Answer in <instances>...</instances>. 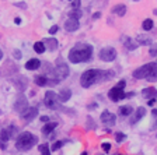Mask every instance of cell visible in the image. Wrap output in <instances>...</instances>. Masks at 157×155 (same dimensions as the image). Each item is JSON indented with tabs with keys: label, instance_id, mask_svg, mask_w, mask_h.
<instances>
[{
	"label": "cell",
	"instance_id": "603a6c76",
	"mask_svg": "<svg viewBox=\"0 0 157 155\" xmlns=\"http://www.w3.org/2000/svg\"><path fill=\"white\" fill-rule=\"evenodd\" d=\"M136 42H139V45H150L151 46V39L146 35H139L136 38Z\"/></svg>",
	"mask_w": 157,
	"mask_h": 155
},
{
	"label": "cell",
	"instance_id": "6da1fadb",
	"mask_svg": "<svg viewBox=\"0 0 157 155\" xmlns=\"http://www.w3.org/2000/svg\"><path fill=\"white\" fill-rule=\"evenodd\" d=\"M93 57V46L88 43H76L69 52V60L72 63H83Z\"/></svg>",
	"mask_w": 157,
	"mask_h": 155
},
{
	"label": "cell",
	"instance_id": "bcb514c9",
	"mask_svg": "<svg viewBox=\"0 0 157 155\" xmlns=\"http://www.w3.org/2000/svg\"><path fill=\"white\" fill-rule=\"evenodd\" d=\"M117 155H125V154H117Z\"/></svg>",
	"mask_w": 157,
	"mask_h": 155
},
{
	"label": "cell",
	"instance_id": "7c38bea8",
	"mask_svg": "<svg viewBox=\"0 0 157 155\" xmlns=\"http://www.w3.org/2000/svg\"><path fill=\"white\" fill-rule=\"evenodd\" d=\"M14 85H16L17 90L23 92V91H25L27 87H28V78L20 76V77H17L16 80H14Z\"/></svg>",
	"mask_w": 157,
	"mask_h": 155
},
{
	"label": "cell",
	"instance_id": "484cf974",
	"mask_svg": "<svg viewBox=\"0 0 157 155\" xmlns=\"http://www.w3.org/2000/svg\"><path fill=\"white\" fill-rule=\"evenodd\" d=\"M34 50H35L36 53H44V52H45V45H44L42 41L34 43Z\"/></svg>",
	"mask_w": 157,
	"mask_h": 155
},
{
	"label": "cell",
	"instance_id": "7bdbcfd3",
	"mask_svg": "<svg viewBox=\"0 0 157 155\" xmlns=\"http://www.w3.org/2000/svg\"><path fill=\"white\" fill-rule=\"evenodd\" d=\"M14 23H16V24H20V23H21V18H18V17H17V18L14 20Z\"/></svg>",
	"mask_w": 157,
	"mask_h": 155
},
{
	"label": "cell",
	"instance_id": "cb8c5ba5",
	"mask_svg": "<svg viewBox=\"0 0 157 155\" xmlns=\"http://www.w3.org/2000/svg\"><path fill=\"white\" fill-rule=\"evenodd\" d=\"M35 84L39 85V87L48 85V77H46V76H36L35 77Z\"/></svg>",
	"mask_w": 157,
	"mask_h": 155
},
{
	"label": "cell",
	"instance_id": "52a82bcc",
	"mask_svg": "<svg viewBox=\"0 0 157 155\" xmlns=\"http://www.w3.org/2000/svg\"><path fill=\"white\" fill-rule=\"evenodd\" d=\"M100 59L102 61H112L117 57V49L112 48V46H108V48H104L100 50Z\"/></svg>",
	"mask_w": 157,
	"mask_h": 155
},
{
	"label": "cell",
	"instance_id": "83f0119b",
	"mask_svg": "<svg viewBox=\"0 0 157 155\" xmlns=\"http://www.w3.org/2000/svg\"><path fill=\"white\" fill-rule=\"evenodd\" d=\"M39 152L42 155H51V149H49V146L46 142H44V144L39 146Z\"/></svg>",
	"mask_w": 157,
	"mask_h": 155
},
{
	"label": "cell",
	"instance_id": "5b68a950",
	"mask_svg": "<svg viewBox=\"0 0 157 155\" xmlns=\"http://www.w3.org/2000/svg\"><path fill=\"white\" fill-rule=\"evenodd\" d=\"M125 85H126V81L121 80L115 87H112L111 90L108 91V98H109L112 102H118L119 99H124L125 98Z\"/></svg>",
	"mask_w": 157,
	"mask_h": 155
},
{
	"label": "cell",
	"instance_id": "f1b7e54d",
	"mask_svg": "<svg viewBox=\"0 0 157 155\" xmlns=\"http://www.w3.org/2000/svg\"><path fill=\"white\" fill-rule=\"evenodd\" d=\"M80 17H82V11H80V10H72V11L69 13V18L80 20Z\"/></svg>",
	"mask_w": 157,
	"mask_h": 155
},
{
	"label": "cell",
	"instance_id": "8992f818",
	"mask_svg": "<svg viewBox=\"0 0 157 155\" xmlns=\"http://www.w3.org/2000/svg\"><path fill=\"white\" fill-rule=\"evenodd\" d=\"M58 102H59V97L56 95V92H53V91H46L45 98H44L45 106L49 108V109H56V108H58Z\"/></svg>",
	"mask_w": 157,
	"mask_h": 155
},
{
	"label": "cell",
	"instance_id": "f6af8a7d",
	"mask_svg": "<svg viewBox=\"0 0 157 155\" xmlns=\"http://www.w3.org/2000/svg\"><path fill=\"white\" fill-rule=\"evenodd\" d=\"M82 155H87V152H83V154Z\"/></svg>",
	"mask_w": 157,
	"mask_h": 155
},
{
	"label": "cell",
	"instance_id": "4fadbf2b",
	"mask_svg": "<svg viewBox=\"0 0 157 155\" xmlns=\"http://www.w3.org/2000/svg\"><path fill=\"white\" fill-rule=\"evenodd\" d=\"M78 27H80V23H78V20H75V18H69L66 20L65 23V29L69 31V32H75L77 31Z\"/></svg>",
	"mask_w": 157,
	"mask_h": 155
},
{
	"label": "cell",
	"instance_id": "f35d334b",
	"mask_svg": "<svg viewBox=\"0 0 157 155\" xmlns=\"http://www.w3.org/2000/svg\"><path fill=\"white\" fill-rule=\"evenodd\" d=\"M101 17V13H94L93 14V20H97V18H100Z\"/></svg>",
	"mask_w": 157,
	"mask_h": 155
},
{
	"label": "cell",
	"instance_id": "277c9868",
	"mask_svg": "<svg viewBox=\"0 0 157 155\" xmlns=\"http://www.w3.org/2000/svg\"><path fill=\"white\" fill-rule=\"evenodd\" d=\"M36 142H38V137L34 136L33 133L23 131L16 140V148L18 151H28L35 146Z\"/></svg>",
	"mask_w": 157,
	"mask_h": 155
},
{
	"label": "cell",
	"instance_id": "ba28073f",
	"mask_svg": "<svg viewBox=\"0 0 157 155\" xmlns=\"http://www.w3.org/2000/svg\"><path fill=\"white\" fill-rule=\"evenodd\" d=\"M101 123L104 124V126L107 127H111L115 124V122H117V116H115L112 112H109V110H104V112L101 113Z\"/></svg>",
	"mask_w": 157,
	"mask_h": 155
},
{
	"label": "cell",
	"instance_id": "3957f363",
	"mask_svg": "<svg viewBox=\"0 0 157 155\" xmlns=\"http://www.w3.org/2000/svg\"><path fill=\"white\" fill-rule=\"evenodd\" d=\"M133 77L136 80L146 78L147 81H151V83L157 81V63H147V65L140 66L133 71Z\"/></svg>",
	"mask_w": 157,
	"mask_h": 155
},
{
	"label": "cell",
	"instance_id": "8d00e7d4",
	"mask_svg": "<svg viewBox=\"0 0 157 155\" xmlns=\"http://www.w3.org/2000/svg\"><path fill=\"white\" fill-rule=\"evenodd\" d=\"M13 56H14V57H16V59H21V52H20V50H17V49H16V50L13 52Z\"/></svg>",
	"mask_w": 157,
	"mask_h": 155
},
{
	"label": "cell",
	"instance_id": "e0dca14e",
	"mask_svg": "<svg viewBox=\"0 0 157 155\" xmlns=\"http://www.w3.org/2000/svg\"><path fill=\"white\" fill-rule=\"evenodd\" d=\"M122 43L124 46L128 49V50H135L137 48V43H135V41L129 36H122Z\"/></svg>",
	"mask_w": 157,
	"mask_h": 155
},
{
	"label": "cell",
	"instance_id": "1f68e13d",
	"mask_svg": "<svg viewBox=\"0 0 157 155\" xmlns=\"http://www.w3.org/2000/svg\"><path fill=\"white\" fill-rule=\"evenodd\" d=\"M149 55H150L151 57H156L157 56V43H151L150 49H149Z\"/></svg>",
	"mask_w": 157,
	"mask_h": 155
},
{
	"label": "cell",
	"instance_id": "d6986e66",
	"mask_svg": "<svg viewBox=\"0 0 157 155\" xmlns=\"http://www.w3.org/2000/svg\"><path fill=\"white\" fill-rule=\"evenodd\" d=\"M44 45H45V49H49V50H55L58 48V41L55 38H46L42 41Z\"/></svg>",
	"mask_w": 157,
	"mask_h": 155
},
{
	"label": "cell",
	"instance_id": "7a4b0ae2",
	"mask_svg": "<svg viewBox=\"0 0 157 155\" xmlns=\"http://www.w3.org/2000/svg\"><path fill=\"white\" fill-rule=\"evenodd\" d=\"M101 81L104 83V70H100V68L86 70L80 77V84L83 88H90L95 83H101Z\"/></svg>",
	"mask_w": 157,
	"mask_h": 155
},
{
	"label": "cell",
	"instance_id": "ab89813d",
	"mask_svg": "<svg viewBox=\"0 0 157 155\" xmlns=\"http://www.w3.org/2000/svg\"><path fill=\"white\" fill-rule=\"evenodd\" d=\"M14 4H16V6H18V7H23V9H25V3H21V2H18V3H14Z\"/></svg>",
	"mask_w": 157,
	"mask_h": 155
},
{
	"label": "cell",
	"instance_id": "4dcf8cb0",
	"mask_svg": "<svg viewBox=\"0 0 157 155\" xmlns=\"http://www.w3.org/2000/svg\"><path fill=\"white\" fill-rule=\"evenodd\" d=\"M125 138H126V136H125L124 133H121V131H118L117 134H115V141H117L118 144H121V142L124 141Z\"/></svg>",
	"mask_w": 157,
	"mask_h": 155
},
{
	"label": "cell",
	"instance_id": "b9f144b4",
	"mask_svg": "<svg viewBox=\"0 0 157 155\" xmlns=\"http://www.w3.org/2000/svg\"><path fill=\"white\" fill-rule=\"evenodd\" d=\"M156 99H157V98H156ZM156 99H150V101H149V102H147V105H150V106H151V105H154V102H156Z\"/></svg>",
	"mask_w": 157,
	"mask_h": 155
},
{
	"label": "cell",
	"instance_id": "f546056e",
	"mask_svg": "<svg viewBox=\"0 0 157 155\" xmlns=\"http://www.w3.org/2000/svg\"><path fill=\"white\" fill-rule=\"evenodd\" d=\"M7 133H9L10 138H13V137L17 134V127L13 126V124H11V126H9V127H7Z\"/></svg>",
	"mask_w": 157,
	"mask_h": 155
},
{
	"label": "cell",
	"instance_id": "d6a6232c",
	"mask_svg": "<svg viewBox=\"0 0 157 155\" xmlns=\"http://www.w3.org/2000/svg\"><path fill=\"white\" fill-rule=\"evenodd\" d=\"M65 142H66V141H55V142L52 144V147H51V149H52V151H58V149L60 148V147H62Z\"/></svg>",
	"mask_w": 157,
	"mask_h": 155
},
{
	"label": "cell",
	"instance_id": "ee69618b",
	"mask_svg": "<svg viewBox=\"0 0 157 155\" xmlns=\"http://www.w3.org/2000/svg\"><path fill=\"white\" fill-rule=\"evenodd\" d=\"M2 57H3V52L0 50V60H2Z\"/></svg>",
	"mask_w": 157,
	"mask_h": 155
},
{
	"label": "cell",
	"instance_id": "836d02e7",
	"mask_svg": "<svg viewBox=\"0 0 157 155\" xmlns=\"http://www.w3.org/2000/svg\"><path fill=\"white\" fill-rule=\"evenodd\" d=\"M58 29H59V27H58V25H52L51 28H49V34H52V35H53V34L58 32Z\"/></svg>",
	"mask_w": 157,
	"mask_h": 155
},
{
	"label": "cell",
	"instance_id": "ffe728a7",
	"mask_svg": "<svg viewBox=\"0 0 157 155\" xmlns=\"http://www.w3.org/2000/svg\"><path fill=\"white\" fill-rule=\"evenodd\" d=\"M41 67V61L38 59H29L25 63V68L27 70H36V68Z\"/></svg>",
	"mask_w": 157,
	"mask_h": 155
},
{
	"label": "cell",
	"instance_id": "5bb4252c",
	"mask_svg": "<svg viewBox=\"0 0 157 155\" xmlns=\"http://www.w3.org/2000/svg\"><path fill=\"white\" fill-rule=\"evenodd\" d=\"M142 97L144 98V99H156L157 97V90L154 87H147L144 88V90H142Z\"/></svg>",
	"mask_w": 157,
	"mask_h": 155
},
{
	"label": "cell",
	"instance_id": "e575fe53",
	"mask_svg": "<svg viewBox=\"0 0 157 155\" xmlns=\"http://www.w3.org/2000/svg\"><path fill=\"white\" fill-rule=\"evenodd\" d=\"M109 148H111V144H109V142H102V149H104V151H109Z\"/></svg>",
	"mask_w": 157,
	"mask_h": 155
},
{
	"label": "cell",
	"instance_id": "2e32d148",
	"mask_svg": "<svg viewBox=\"0 0 157 155\" xmlns=\"http://www.w3.org/2000/svg\"><path fill=\"white\" fill-rule=\"evenodd\" d=\"M146 115V108H143V106H140V108H137L136 110H135V115H133V117H132V120H131V123L132 124H135V123H137L139 120L142 119V117Z\"/></svg>",
	"mask_w": 157,
	"mask_h": 155
},
{
	"label": "cell",
	"instance_id": "74e56055",
	"mask_svg": "<svg viewBox=\"0 0 157 155\" xmlns=\"http://www.w3.org/2000/svg\"><path fill=\"white\" fill-rule=\"evenodd\" d=\"M41 122H44L46 124V123H49V117L48 116H41Z\"/></svg>",
	"mask_w": 157,
	"mask_h": 155
},
{
	"label": "cell",
	"instance_id": "9c48e42d",
	"mask_svg": "<svg viewBox=\"0 0 157 155\" xmlns=\"http://www.w3.org/2000/svg\"><path fill=\"white\" fill-rule=\"evenodd\" d=\"M28 108H29L28 106V99H27L24 95H20V97L16 99V102H14V110L21 115V113H23L24 110H27Z\"/></svg>",
	"mask_w": 157,
	"mask_h": 155
},
{
	"label": "cell",
	"instance_id": "60d3db41",
	"mask_svg": "<svg viewBox=\"0 0 157 155\" xmlns=\"http://www.w3.org/2000/svg\"><path fill=\"white\" fill-rule=\"evenodd\" d=\"M153 116H154V119H156V124H157V108L153 110Z\"/></svg>",
	"mask_w": 157,
	"mask_h": 155
},
{
	"label": "cell",
	"instance_id": "ac0fdd59",
	"mask_svg": "<svg viewBox=\"0 0 157 155\" xmlns=\"http://www.w3.org/2000/svg\"><path fill=\"white\" fill-rule=\"evenodd\" d=\"M58 97H59V102H67L72 98V91L69 90V88H63V90H60Z\"/></svg>",
	"mask_w": 157,
	"mask_h": 155
},
{
	"label": "cell",
	"instance_id": "30bf717a",
	"mask_svg": "<svg viewBox=\"0 0 157 155\" xmlns=\"http://www.w3.org/2000/svg\"><path fill=\"white\" fill-rule=\"evenodd\" d=\"M53 73H55V77H56V80H65L66 77L69 76V67H67V65H58L55 67V70H53Z\"/></svg>",
	"mask_w": 157,
	"mask_h": 155
},
{
	"label": "cell",
	"instance_id": "44dd1931",
	"mask_svg": "<svg viewBox=\"0 0 157 155\" xmlns=\"http://www.w3.org/2000/svg\"><path fill=\"white\" fill-rule=\"evenodd\" d=\"M56 126H58V123H55V122L46 123L45 126L42 127V134H44V136H49V134H51V133L56 129Z\"/></svg>",
	"mask_w": 157,
	"mask_h": 155
},
{
	"label": "cell",
	"instance_id": "9a60e30c",
	"mask_svg": "<svg viewBox=\"0 0 157 155\" xmlns=\"http://www.w3.org/2000/svg\"><path fill=\"white\" fill-rule=\"evenodd\" d=\"M9 140H10V136H9V133H7V129H0V148L6 149Z\"/></svg>",
	"mask_w": 157,
	"mask_h": 155
},
{
	"label": "cell",
	"instance_id": "4316f807",
	"mask_svg": "<svg viewBox=\"0 0 157 155\" xmlns=\"http://www.w3.org/2000/svg\"><path fill=\"white\" fill-rule=\"evenodd\" d=\"M142 27H143L144 31H150V29L153 28V20L146 18V20L143 21V24H142Z\"/></svg>",
	"mask_w": 157,
	"mask_h": 155
},
{
	"label": "cell",
	"instance_id": "7402d4cb",
	"mask_svg": "<svg viewBox=\"0 0 157 155\" xmlns=\"http://www.w3.org/2000/svg\"><path fill=\"white\" fill-rule=\"evenodd\" d=\"M112 13L118 14L119 17H124L125 14H126V6H124V4H118V6H115L114 9H112Z\"/></svg>",
	"mask_w": 157,
	"mask_h": 155
},
{
	"label": "cell",
	"instance_id": "8fae6325",
	"mask_svg": "<svg viewBox=\"0 0 157 155\" xmlns=\"http://www.w3.org/2000/svg\"><path fill=\"white\" fill-rule=\"evenodd\" d=\"M38 116V108L35 106H31L28 108L27 110H24L23 113H21V119L25 120V122H29V120H33L34 117Z\"/></svg>",
	"mask_w": 157,
	"mask_h": 155
},
{
	"label": "cell",
	"instance_id": "d590c367",
	"mask_svg": "<svg viewBox=\"0 0 157 155\" xmlns=\"http://www.w3.org/2000/svg\"><path fill=\"white\" fill-rule=\"evenodd\" d=\"M72 7L73 10H78L80 9V2H72Z\"/></svg>",
	"mask_w": 157,
	"mask_h": 155
},
{
	"label": "cell",
	"instance_id": "d4e9b609",
	"mask_svg": "<svg viewBox=\"0 0 157 155\" xmlns=\"http://www.w3.org/2000/svg\"><path fill=\"white\" fill-rule=\"evenodd\" d=\"M132 112H133V108L129 106V105H125V106L119 108V113H121L122 116H128V115H131Z\"/></svg>",
	"mask_w": 157,
	"mask_h": 155
}]
</instances>
